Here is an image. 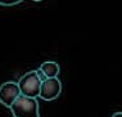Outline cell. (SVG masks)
<instances>
[{
    "label": "cell",
    "mask_w": 122,
    "mask_h": 117,
    "mask_svg": "<svg viewBox=\"0 0 122 117\" xmlns=\"http://www.w3.org/2000/svg\"><path fill=\"white\" fill-rule=\"evenodd\" d=\"M10 111L14 117H40L37 100L23 95H21L13 103Z\"/></svg>",
    "instance_id": "6da1fadb"
},
{
    "label": "cell",
    "mask_w": 122,
    "mask_h": 117,
    "mask_svg": "<svg viewBox=\"0 0 122 117\" xmlns=\"http://www.w3.org/2000/svg\"><path fill=\"white\" fill-rule=\"evenodd\" d=\"M18 86H19V90H21V95L32 99H36L37 96H40L41 81L36 75V71H30L25 73L19 79Z\"/></svg>",
    "instance_id": "7a4b0ae2"
},
{
    "label": "cell",
    "mask_w": 122,
    "mask_h": 117,
    "mask_svg": "<svg viewBox=\"0 0 122 117\" xmlns=\"http://www.w3.org/2000/svg\"><path fill=\"white\" fill-rule=\"evenodd\" d=\"M19 96H21V90L18 82L6 81L0 86V103H3L5 107L10 108Z\"/></svg>",
    "instance_id": "3957f363"
},
{
    "label": "cell",
    "mask_w": 122,
    "mask_h": 117,
    "mask_svg": "<svg viewBox=\"0 0 122 117\" xmlns=\"http://www.w3.org/2000/svg\"><path fill=\"white\" fill-rule=\"evenodd\" d=\"M61 91H62V84L58 77L46 79L41 84L40 98L44 100H54L59 96Z\"/></svg>",
    "instance_id": "277c9868"
},
{
    "label": "cell",
    "mask_w": 122,
    "mask_h": 117,
    "mask_svg": "<svg viewBox=\"0 0 122 117\" xmlns=\"http://www.w3.org/2000/svg\"><path fill=\"white\" fill-rule=\"evenodd\" d=\"M40 69L45 73V76L48 79H55L59 75V64L57 62H53V61L44 62L40 66Z\"/></svg>",
    "instance_id": "5b68a950"
},
{
    "label": "cell",
    "mask_w": 122,
    "mask_h": 117,
    "mask_svg": "<svg viewBox=\"0 0 122 117\" xmlns=\"http://www.w3.org/2000/svg\"><path fill=\"white\" fill-rule=\"evenodd\" d=\"M36 75H37V77H39V80H40V81H41V84H42V82L45 81V80L48 79L46 76H45V73L42 72L40 68H39V69H36Z\"/></svg>",
    "instance_id": "8992f818"
},
{
    "label": "cell",
    "mask_w": 122,
    "mask_h": 117,
    "mask_svg": "<svg viewBox=\"0 0 122 117\" xmlns=\"http://www.w3.org/2000/svg\"><path fill=\"white\" fill-rule=\"evenodd\" d=\"M22 1H0V5L3 6H13V5H17V4H21Z\"/></svg>",
    "instance_id": "52a82bcc"
},
{
    "label": "cell",
    "mask_w": 122,
    "mask_h": 117,
    "mask_svg": "<svg viewBox=\"0 0 122 117\" xmlns=\"http://www.w3.org/2000/svg\"><path fill=\"white\" fill-rule=\"evenodd\" d=\"M112 117H122V112H116Z\"/></svg>",
    "instance_id": "ba28073f"
}]
</instances>
